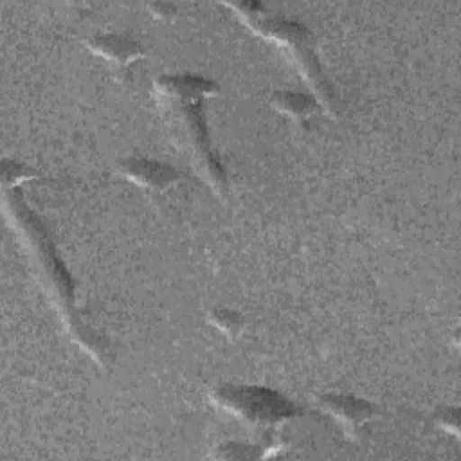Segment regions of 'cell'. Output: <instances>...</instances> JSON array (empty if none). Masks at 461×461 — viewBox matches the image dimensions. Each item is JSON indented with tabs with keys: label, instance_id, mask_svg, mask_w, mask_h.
Instances as JSON below:
<instances>
[{
	"label": "cell",
	"instance_id": "cell-1",
	"mask_svg": "<svg viewBox=\"0 0 461 461\" xmlns=\"http://www.w3.org/2000/svg\"><path fill=\"white\" fill-rule=\"evenodd\" d=\"M155 88L164 106L166 117L171 121L176 142L185 148L200 175L214 191H225L223 169L212 155L203 124L202 101L218 92L212 81L198 76H162L155 81Z\"/></svg>",
	"mask_w": 461,
	"mask_h": 461
},
{
	"label": "cell",
	"instance_id": "cell-2",
	"mask_svg": "<svg viewBox=\"0 0 461 461\" xmlns=\"http://www.w3.org/2000/svg\"><path fill=\"white\" fill-rule=\"evenodd\" d=\"M4 191H5V209L9 212V220L16 223L23 241L29 245V250H32L38 270L43 276V283L47 285L45 290H49L52 301H56L63 319L68 322V330H72L76 340L81 342L83 348H86L95 358H103V355H99V351L103 353L101 342L94 337L92 331H88L79 322L76 315L72 285H70L68 274L65 272L63 265L56 258L54 249L49 243L40 221L34 218L31 211H27V207L22 203L16 193H9L7 189Z\"/></svg>",
	"mask_w": 461,
	"mask_h": 461
},
{
	"label": "cell",
	"instance_id": "cell-3",
	"mask_svg": "<svg viewBox=\"0 0 461 461\" xmlns=\"http://www.w3.org/2000/svg\"><path fill=\"white\" fill-rule=\"evenodd\" d=\"M230 7L236 9L240 14H243L245 20L252 27H258V31L263 36L272 38V40L279 41V45L286 47L290 50V54L294 56V59H297V63L301 65V70L306 74V79L313 85V88L324 99L322 103H326L330 106V94L322 81L317 59L310 47L312 43L308 40V32L304 31V27L297 25L294 22H286L277 16L268 18L261 13V5H258V4H232Z\"/></svg>",
	"mask_w": 461,
	"mask_h": 461
},
{
	"label": "cell",
	"instance_id": "cell-4",
	"mask_svg": "<svg viewBox=\"0 0 461 461\" xmlns=\"http://www.w3.org/2000/svg\"><path fill=\"white\" fill-rule=\"evenodd\" d=\"M211 398L234 416L261 427H276L299 412L292 402L267 387L225 385L218 387Z\"/></svg>",
	"mask_w": 461,
	"mask_h": 461
},
{
	"label": "cell",
	"instance_id": "cell-5",
	"mask_svg": "<svg viewBox=\"0 0 461 461\" xmlns=\"http://www.w3.org/2000/svg\"><path fill=\"white\" fill-rule=\"evenodd\" d=\"M119 173L130 182L153 191H166L182 180L180 171H176L175 167L137 157L122 160L119 164Z\"/></svg>",
	"mask_w": 461,
	"mask_h": 461
},
{
	"label": "cell",
	"instance_id": "cell-6",
	"mask_svg": "<svg viewBox=\"0 0 461 461\" xmlns=\"http://www.w3.org/2000/svg\"><path fill=\"white\" fill-rule=\"evenodd\" d=\"M319 403L344 427L348 436H355L375 412V409L367 402L346 394H326L321 396Z\"/></svg>",
	"mask_w": 461,
	"mask_h": 461
},
{
	"label": "cell",
	"instance_id": "cell-7",
	"mask_svg": "<svg viewBox=\"0 0 461 461\" xmlns=\"http://www.w3.org/2000/svg\"><path fill=\"white\" fill-rule=\"evenodd\" d=\"M86 45L94 54L115 63L117 67H126L142 56V49L137 41L119 34H99L88 40Z\"/></svg>",
	"mask_w": 461,
	"mask_h": 461
},
{
	"label": "cell",
	"instance_id": "cell-8",
	"mask_svg": "<svg viewBox=\"0 0 461 461\" xmlns=\"http://www.w3.org/2000/svg\"><path fill=\"white\" fill-rule=\"evenodd\" d=\"M272 106L292 119L304 121L317 112V101L304 94L295 92H276L272 95Z\"/></svg>",
	"mask_w": 461,
	"mask_h": 461
},
{
	"label": "cell",
	"instance_id": "cell-9",
	"mask_svg": "<svg viewBox=\"0 0 461 461\" xmlns=\"http://www.w3.org/2000/svg\"><path fill=\"white\" fill-rule=\"evenodd\" d=\"M207 319L216 330H220L227 337H238L241 333L243 319L236 312H230L225 308H214Z\"/></svg>",
	"mask_w": 461,
	"mask_h": 461
}]
</instances>
